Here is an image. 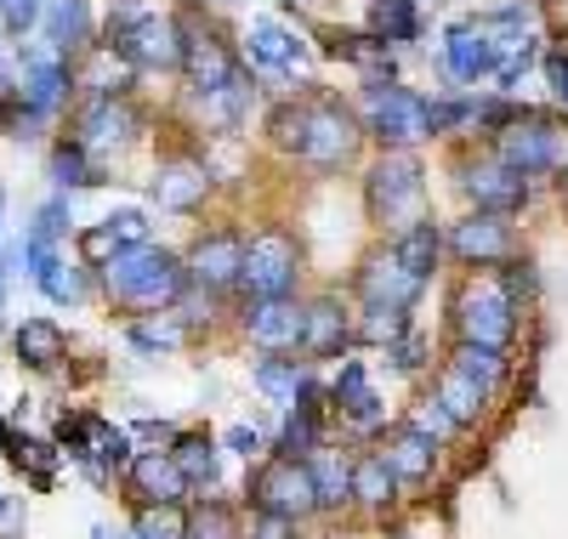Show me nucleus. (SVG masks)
Returning <instances> with one entry per match:
<instances>
[{"label":"nucleus","mask_w":568,"mask_h":539,"mask_svg":"<svg viewBox=\"0 0 568 539\" xmlns=\"http://www.w3.org/2000/svg\"><path fill=\"white\" fill-rule=\"evenodd\" d=\"M267 136H273V149L296 154V160H307V165H318V171L353 165L358 142H364L358 120L336 103V96H313V103H278V109L267 114Z\"/></svg>","instance_id":"nucleus-1"},{"label":"nucleus","mask_w":568,"mask_h":539,"mask_svg":"<svg viewBox=\"0 0 568 539\" xmlns=\"http://www.w3.org/2000/svg\"><path fill=\"white\" fill-rule=\"evenodd\" d=\"M103 284L109 296L131 313H160V307H176L187 296V273L171 251H154V244H136V251H120L109 267H103Z\"/></svg>","instance_id":"nucleus-2"},{"label":"nucleus","mask_w":568,"mask_h":539,"mask_svg":"<svg viewBox=\"0 0 568 539\" xmlns=\"http://www.w3.org/2000/svg\"><path fill=\"white\" fill-rule=\"evenodd\" d=\"M109 45L131 63V69H182V23L165 12H142V7H120L109 18Z\"/></svg>","instance_id":"nucleus-3"},{"label":"nucleus","mask_w":568,"mask_h":539,"mask_svg":"<svg viewBox=\"0 0 568 539\" xmlns=\"http://www.w3.org/2000/svg\"><path fill=\"white\" fill-rule=\"evenodd\" d=\"M364 120H369V136L387 142V149H415V142L433 136V103L409 85H387L375 80L369 96H364Z\"/></svg>","instance_id":"nucleus-4"},{"label":"nucleus","mask_w":568,"mask_h":539,"mask_svg":"<svg viewBox=\"0 0 568 539\" xmlns=\"http://www.w3.org/2000/svg\"><path fill=\"white\" fill-rule=\"evenodd\" d=\"M449 318H455V335H460V340L506 353V340H511V329H517V302L506 296L495 278H471V284L455 289V313H449Z\"/></svg>","instance_id":"nucleus-5"},{"label":"nucleus","mask_w":568,"mask_h":539,"mask_svg":"<svg viewBox=\"0 0 568 539\" xmlns=\"http://www.w3.org/2000/svg\"><path fill=\"white\" fill-rule=\"evenodd\" d=\"M296 273H302V251H296V238L291 233H256L245 244V262H240V289L251 302H278V296H291L296 289Z\"/></svg>","instance_id":"nucleus-6"},{"label":"nucleus","mask_w":568,"mask_h":539,"mask_svg":"<svg viewBox=\"0 0 568 539\" xmlns=\"http://www.w3.org/2000/svg\"><path fill=\"white\" fill-rule=\"evenodd\" d=\"M251 506L267 511V517H313L318 511V495H313V477H307V460H291V455H273L251 471Z\"/></svg>","instance_id":"nucleus-7"},{"label":"nucleus","mask_w":568,"mask_h":539,"mask_svg":"<svg viewBox=\"0 0 568 539\" xmlns=\"http://www.w3.org/2000/svg\"><path fill=\"white\" fill-rule=\"evenodd\" d=\"M415 211H420V160L393 149L382 165L369 171V216L409 227V222H420Z\"/></svg>","instance_id":"nucleus-8"},{"label":"nucleus","mask_w":568,"mask_h":539,"mask_svg":"<svg viewBox=\"0 0 568 539\" xmlns=\"http://www.w3.org/2000/svg\"><path fill=\"white\" fill-rule=\"evenodd\" d=\"M495 160H500L506 171H517L524 182H529V176H546V171H557V160H562V136H557V125H546V120H535V114L506 120Z\"/></svg>","instance_id":"nucleus-9"},{"label":"nucleus","mask_w":568,"mask_h":539,"mask_svg":"<svg viewBox=\"0 0 568 539\" xmlns=\"http://www.w3.org/2000/svg\"><path fill=\"white\" fill-rule=\"evenodd\" d=\"M495 63H500V40H495L489 18H466V23H455V29H449L444 69H449L460 85H478V80H489V74H495Z\"/></svg>","instance_id":"nucleus-10"},{"label":"nucleus","mask_w":568,"mask_h":539,"mask_svg":"<svg viewBox=\"0 0 568 539\" xmlns=\"http://www.w3.org/2000/svg\"><path fill=\"white\" fill-rule=\"evenodd\" d=\"M511 222L506 216H495V211H478V216H466V222H455L449 227V251L460 256V262H471V267H500V262H511Z\"/></svg>","instance_id":"nucleus-11"},{"label":"nucleus","mask_w":568,"mask_h":539,"mask_svg":"<svg viewBox=\"0 0 568 539\" xmlns=\"http://www.w3.org/2000/svg\"><path fill=\"white\" fill-rule=\"evenodd\" d=\"M420 289H426V278H415V273L393 256V244L358 267V296H364V307H404V313H409Z\"/></svg>","instance_id":"nucleus-12"},{"label":"nucleus","mask_w":568,"mask_h":539,"mask_svg":"<svg viewBox=\"0 0 568 539\" xmlns=\"http://www.w3.org/2000/svg\"><path fill=\"white\" fill-rule=\"evenodd\" d=\"M240 262H245V238L240 233H205L194 251H187L182 273H187V284H200V289H233L240 284Z\"/></svg>","instance_id":"nucleus-13"},{"label":"nucleus","mask_w":568,"mask_h":539,"mask_svg":"<svg viewBox=\"0 0 568 539\" xmlns=\"http://www.w3.org/2000/svg\"><path fill=\"white\" fill-rule=\"evenodd\" d=\"M69 85H74V74L63 69V58L58 52H40V45H29L23 52V109H29V120H45V114H58L63 109V96H69Z\"/></svg>","instance_id":"nucleus-14"},{"label":"nucleus","mask_w":568,"mask_h":539,"mask_svg":"<svg viewBox=\"0 0 568 539\" xmlns=\"http://www.w3.org/2000/svg\"><path fill=\"white\" fill-rule=\"evenodd\" d=\"M460 187H466V200L478 205V211H495V216H511L517 205L529 200V182L506 171L500 160H478V165H460Z\"/></svg>","instance_id":"nucleus-15"},{"label":"nucleus","mask_w":568,"mask_h":539,"mask_svg":"<svg viewBox=\"0 0 568 539\" xmlns=\"http://www.w3.org/2000/svg\"><path fill=\"white\" fill-rule=\"evenodd\" d=\"M69 437H80L74 444V460H85L91 466V477H109V471H120V466H131V437L120 431V426H109V420H98V415H85V420H63V444Z\"/></svg>","instance_id":"nucleus-16"},{"label":"nucleus","mask_w":568,"mask_h":539,"mask_svg":"<svg viewBox=\"0 0 568 539\" xmlns=\"http://www.w3.org/2000/svg\"><path fill=\"white\" fill-rule=\"evenodd\" d=\"M136 136V114L125 96H91V103L80 109V149L85 154H103V149H125V142Z\"/></svg>","instance_id":"nucleus-17"},{"label":"nucleus","mask_w":568,"mask_h":539,"mask_svg":"<svg viewBox=\"0 0 568 539\" xmlns=\"http://www.w3.org/2000/svg\"><path fill=\"white\" fill-rule=\"evenodd\" d=\"M245 335L273 358V353H296L302 347V307L291 296L278 302H251L245 307Z\"/></svg>","instance_id":"nucleus-18"},{"label":"nucleus","mask_w":568,"mask_h":539,"mask_svg":"<svg viewBox=\"0 0 568 539\" xmlns=\"http://www.w3.org/2000/svg\"><path fill=\"white\" fill-rule=\"evenodd\" d=\"M211 187H216V176H211L205 160H165V165L154 171V200H160V211H200V205L211 200Z\"/></svg>","instance_id":"nucleus-19"},{"label":"nucleus","mask_w":568,"mask_h":539,"mask_svg":"<svg viewBox=\"0 0 568 539\" xmlns=\"http://www.w3.org/2000/svg\"><path fill=\"white\" fill-rule=\"evenodd\" d=\"M125 477H131V488H136V500H149V506H187V477L176 471V460L171 455H131V466H125Z\"/></svg>","instance_id":"nucleus-20"},{"label":"nucleus","mask_w":568,"mask_h":539,"mask_svg":"<svg viewBox=\"0 0 568 539\" xmlns=\"http://www.w3.org/2000/svg\"><path fill=\"white\" fill-rule=\"evenodd\" d=\"M342 347H353V318L342 313V302L336 296H318L313 307H302V353L336 358Z\"/></svg>","instance_id":"nucleus-21"},{"label":"nucleus","mask_w":568,"mask_h":539,"mask_svg":"<svg viewBox=\"0 0 568 539\" xmlns=\"http://www.w3.org/2000/svg\"><path fill=\"white\" fill-rule=\"evenodd\" d=\"M182 69H187V80H194V91H216L227 80H240V69H233V58H227V45L216 34L187 29V23H182Z\"/></svg>","instance_id":"nucleus-22"},{"label":"nucleus","mask_w":568,"mask_h":539,"mask_svg":"<svg viewBox=\"0 0 568 539\" xmlns=\"http://www.w3.org/2000/svg\"><path fill=\"white\" fill-rule=\"evenodd\" d=\"M438 449L444 444H433L426 431H415V426H398L393 437H387V466H393V477L398 482H426L433 477V466H438Z\"/></svg>","instance_id":"nucleus-23"},{"label":"nucleus","mask_w":568,"mask_h":539,"mask_svg":"<svg viewBox=\"0 0 568 539\" xmlns=\"http://www.w3.org/2000/svg\"><path fill=\"white\" fill-rule=\"evenodd\" d=\"M40 23H45V45H52L58 58L91 45V7H85V0H45Z\"/></svg>","instance_id":"nucleus-24"},{"label":"nucleus","mask_w":568,"mask_h":539,"mask_svg":"<svg viewBox=\"0 0 568 539\" xmlns=\"http://www.w3.org/2000/svg\"><path fill=\"white\" fill-rule=\"evenodd\" d=\"M251 63H262V69H302L307 45L284 23H273V18H251Z\"/></svg>","instance_id":"nucleus-25"},{"label":"nucleus","mask_w":568,"mask_h":539,"mask_svg":"<svg viewBox=\"0 0 568 539\" xmlns=\"http://www.w3.org/2000/svg\"><path fill=\"white\" fill-rule=\"evenodd\" d=\"M307 477H313V495H318V511H342L353 500V466L336 455V449H313L307 455Z\"/></svg>","instance_id":"nucleus-26"},{"label":"nucleus","mask_w":568,"mask_h":539,"mask_svg":"<svg viewBox=\"0 0 568 539\" xmlns=\"http://www.w3.org/2000/svg\"><path fill=\"white\" fill-rule=\"evenodd\" d=\"M63 353H69V335H63L58 318H23L18 324V358L29 369H58Z\"/></svg>","instance_id":"nucleus-27"},{"label":"nucleus","mask_w":568,"mask_h":539,"mask_svg":"<svg viewBox=\"0 0 568 539\" xmlns=\"http://www.w3.org/2000/svg\"><path fill=\"white\" fill-rule=\"evenodd\" d=\"M353 500L369 506V511H387V506L398 500V477H393V466H387L382 449L353 460Z\"/></svg>","instance_id":"nucleus-28"},{"label":"nucleus","mask_w":568,"mask_h":539,"mask_svg":"<svg viewBox=\"0 0 568 539\" xmlns=\"http://www.w3.org/2000/svg\"><path fill=\"white\" fill-rule=\"evenodd\" d=\"M393 256H398L415 278H433V267H438V256H444V233H438L433 222H409V227L393 238Z\"/></svg>","instance_id":"nucleus-29"},{"label":"nucleus","mask_w":568,"mask_h":539,"mask_svg":"<svg viewBox=\"0 0 568 539\" xmlns=\"http://www.w3.org/2000/svg\"><path fill=\"white\" fill-rule=\"evenodd\" d=\"M171 460L187 477V488H211L216 482V444L205 431H176L171 437Z\"/></svg>","instance_id":"nucleus-30"},{"label":"nucleus","mask_w":568,"mask_h":539,"mask_svg":"<svg viewBox=\"0 0 568 539\" xmlns=\"http://www.w3.org/2000/svg\"><path fill=\"white\" fill-rule=\"evenodd\" d=\"M433 398L444 404V415H449L455 426H471V420L484 415V404H489V391H478V386H471L466 375H455V369L444 364V369H438V380H433Z\"/></svg>","instance_id":"nucleus-31"},{"label":"nucleus","mask_w":568,"mask_h":539,"mask_svg":"<svg viewBox=\"0 0 568 539\" xmlns=\"http://www.w3.org/2000/svg\"><path fill=\"white\" fill-rule=\"evenodd\" d=\"M449 369H455V375H466L478 391H495V386L506 380V353H495V347H471V340H455Z\"/></svg>","instance_id":"nucleus-32"},{"label":"nucleus","mask_w":568,"mask_h":539,"mask_svg":"<svg viewBox=\"0 0 568 539\" xmlns=\"http://www.w3.org/2000/svg\"><path fill=\"white\" fill-rule=\"evenodd\" d=\"M307 380H313L307 364H296L291 353H273V358L256 364V391H267V398H284V404H291Z\"/></svg>","instance_id":"nucleus-33"},{"label":"nucleus","mask_w":568,"mask_h":539,"mask_svg":"<svg viewBox=\"0 0 568 539\" xmlns=\"http://www.w3.org/2000/svg\"><path fill=\"white\" fill-rule=\"evenodd\" d=\"M369 29L375 40H415L420 34V18H415V0H375L369 7Z\"/></svg>","instance_id":"nucleus-34"},{"label":"nucleus","mask_w":568,"mask_h":539,"mask_svg":"<svg viewBox=\"0 0 568 539\" xmlns=\"http://www.w3.org/2000/svg\"><path fill=\"white\" fill-rule=\"evenodd\" d=\"M336 45H329V52L336 58H347V63H358L364 74H393V52H387V40H364V34H329Z\"/></svg>","instance_id":"nucleus-35"},{"label":"nucleus","mask_w":568,"mask_h":539,"mask_svg":"<svg viewBox=\"0 0 568 539\" xmlns=\"http://www.w3.org/2000/svg\"><path fill=\"white\" fill-rule=\"evenodd\" d=\"M404 329H409L404 307H364V318L353 324V340H364V347H393Z\"/></svg>","instance_id":"nucleus-36"},{"label":"nucleus","mask_w":568,"mask_h":539,"mask_svg":"<svg viewBox=\"0 0 568 539\" xmlns=\"http://www.w3.org/2000/svg\"><path fill=\"white\" fill-rule=\"evenodd\" d=\"M125 80H131V63L114 52V45H98L91 74H85V91H91V96H125Z\"/></svg>","instance_id":"nucleus-37"},{"label":"nucleus","mask_w":568,"mask_h":539,"mask_svg":"<svg viewBox=\"0 0 568 539\" xmlns=\"http://www.w3.org/2000/svg\"><path fill=\"white\" fill-rule=\"evenodd\" d=\"M136 539H187V506H142Z\"/></svg>","instance_id":"nucleus-38"},{"label":"nucleus","mask_w":568,"mask_h":539,"mask_svg":"<svg viewBox=\"0 0 568 539\" xmlns=\"http://www.w3.org/2000/svg\"><path fill=\"white\" fill-rule=\"evenodd\" d=\"M182 340H187V329L176 318H142L131 329V347H142V353H171V347H182Z\"/></svg>","instance_id":"nucleus-39"},{"label":"nucleus","mask_w":568,"mask_h":539,"mask_svg":"<svg viewBox=\"0 0 568 539\" xmlns=\"http://www.w3.org/2000/svg\"><path fill=\"white\" fill-rule=\"evenodd\" d=\"M52 182L69 193V187H91V154L80 149V142H63V149L52 154Z\"/></svg>","instance_id":"nucleus-40"},{"label":"nucleus","mask_w":568,"mask_h":539,"mask_svg":"<svg viewBox=\"0 0 568 539\" xmlns=\"http://www.w3.org/2000/svg\"><path fill=\"white\" fill-rule=\"evenodd\" d=\"M120 251H125V238H120L109 222H98V227L80 233V262H85V267H109Z\"/></svg>","instance_id":"nucleus-41"},{"label":"nucleus","mask_w":568,"mask_h":539,"mask_svg":"<svg viewBox=\"0 0 568 539\" xmlns=\"http://www.w3.org/2000/svg\"><path fill=\"white\" fill-rule=\"evenodd\" d=\"M187 539H233V511H222V506H194L187 511Z\"/></svg>","instance_id":"nucleus-42"},{"label":"nucleus","mask_w":568,"mask_h":539,"mask_svg":"<svg viewBox=\"0 0 568 539\" xmlns=\"http://www.w3.org/2000/svg\"><path fill=\"white\" fill-rule=\"evenodd\" d=\"M409 426H415V431H426L433 444H449V437L460 431V426L444 415V404H438V398H420V404H415V415H409Z\"/></svg>","instance_id":"nucleus-43"},{"label":"nucleus","mask_w":568,"mask_h":539,"mask_svg":"<svg viewBox=\"0 0 568 539\" xmlns=\"http://www.w3.org/2000/svg\"><path fill=\"white\" fill-rule=\"evenodd\" d=\"M342 420H347L353 431H382V426H387V409H382V398H375V386L358 391L353 404H342Z\"/></svg>","instance_id":"nucleus-44"},{"label":"nucleus","mask_w":568,"mask_h":539,"mask_svg":"<svg viewBox=\"0 0 568 539\" xmlns=\"http://www.w3.org/2000/svg\"><path fill=\"white\" fill-rule=\"evenodd\" d=\"M358 391H369V369L358 364V358H342V369H336V380H329V404H353Z\"/></svg>","instance_id":"nucleus-45"},{"label":"nucleus","mask_w":568,"mask_h":539,"mask_svg":"<svg viewBox=\"0 0 568 539\" xmlns=\"http://www.w3.org/2000/svg\"><path fill=\"white\" fill-rule=\"evenodd\" d=\"M69 233V200H45L40 211H34V244H58Z\"/></svg>","instance_id":"nucleus-46"},{"label":"nucleus","mask_w":568,"mask_h":539,"mask_svg":"<svg viewBox=\"0 0 568 539\" xmlns=\"http://www.w3.org/2000/svg\"><path fill=\"white\" fill-rule=\"evenodd\" d=\"M40 12H45V0H0V29L23 40L40 23Z\"/></svg>","instance_id":"nucleus-47"},{"label":"nucleus","mask_w":568,"mask_h":539,"mask_svg":"<svg viewBox=\"0 0 568 539\" xmlns=\"http://www.w3.org/2000/svg\"><path fill=\"white\" fill-rule=\"evenodd\" d=\"M7 449H12L18 466L34 471V482H52V449H45V444H29V437H23V444H7Z\"/></svg>","instance_id":"nucleus-48"},{"label":"nucleus","mask_w":568,"mask_h":539,"mask_svg":"<svg viewBox=\"0 0 568 539\" xmlns=\"http://www.w3.org/2000/svg\"><path fill=\"white\" fill-rule=\"evenodd\" d=\"M120 238H125V251H136V244H149V216L142 211H114V216H103Z\"/></svg>","instance_id":"nucleus-49"},{"label":"nucleus","mask_w":568,"mask_h":539,"mask_svg":"<svg viewBox=\"0 0 568 539\" xmlns=\"http://www.w3.org/2000/svg\"><path fill=\"white\" fill-rule=\"evenodd\" d=\"M511 302H524V296H535V267L529 262H506V278H495Z\"/></svg>","instance_id":"nucleus-50"},{"label":"nucleus","mask_w":568,"mask_h":539,"mask_svg":"<svg viewBox=\"0 0 568 539\" xmlns=\"http://www.w3.org/2000/svg\"><path fill=\"white\" fill-rule=\"evenodd\" d=\"M251 539H302V522H291V517H267V511H256V522H251Z\"/></svg>","instance_id":"nucleus-51"},{"label":"nucleus","mask_w":568,"mask_h":539,"mask_svg":"<svg viewBox=\"0 0 568 539\" xmlns=\"http://www.w3.org/2000/svg\"><path fill=\"white\" fill-rule=\"evenodd\" d=\"M222 444H227L233 455H245V460H251V455L262 449V437H256L251 426H227V437H222Z\"/></svg>","instance_id":"nucleus-52"},{"label":"nucleus","mask_w":568,"mask_h":539,"mask_svg":"<svg viewBox=\"0 0 568 539\" xmlns=\"http://www.w3.org/2000/svg\"><path fill=\"white\" fill-rule=\"evenodd\" d=\"M546 80H551V91L568 103V52H551V58H546Z\"/></svg>","instance_id":"nucleus-53"},{"label":"nucleus","mask_w":568,"mask_h":539,"mask_svg":"<svg viewBox=\"0 0 568 539\" xmlns=\"http://www.w3.org/2000/svg\"><path fill=\"white\" fill-rule=\"evenodd\" d=\"M136 431H142V437H176V431H171V426H160V420H142Z\"/></svg>","instance_id":"nucleus-54"},{"label":"nucleus","mask_w":568,"mask_h":539,"mask_svg":"<svg viewBox=\"0 0 568 539\" xmlns=\"http://www.w3.org/2000/svg\"><path fill=\"white\" fill-rule=\"evenodd\" d=\"M98 539H125V533H109V528H98Z\"/></svg>","instance_id":"nucleus-55"},{"label":"nucleus","mask_w":568,"mask_h":539,"mask_svg":"<svg viewBox=\"0 0 568 539\" xmlns=\"http://www.w3.org/2000/svg\"><path fill=\"white\" fill-rule=\"evenodd\" d=\"M562 176H568V171H562Z\"/></svg>","instance_id":"nucleus-56"}]
</instances>
